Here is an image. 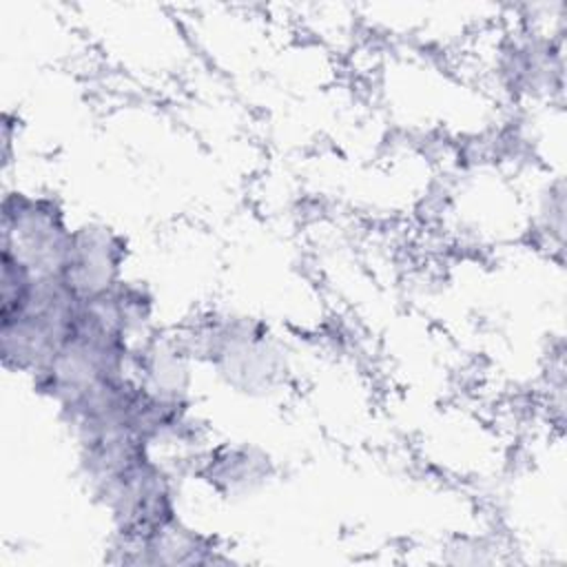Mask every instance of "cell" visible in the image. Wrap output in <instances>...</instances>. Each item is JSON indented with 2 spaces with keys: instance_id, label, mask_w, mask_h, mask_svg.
I'll return each instance as SVG.
<instances>
[{
  "instance_id": "4",
  "label": "cell",
  "mask_w": 567,
  "mask_h": 567,
  "mask_svg": "<svg viewBox=\"0 0 567 567\" xmlns=\"http://www.w3.org/2000/svg\"><path fill=\"white\" fill-rule=\"evenodd\" d=\"M204 481L228 494L252 492L270 476L268 456L248 445H224L202 458Z\"/></svg>"
},
{
  "instance_id": "3",
  "label": "cell",
  "mask_w": 567,
  "mask_h": 567,
  "mask_svg": "<svg viewBox=\"0 0 567 567\" xmlns=\"http://www.w3.org/2000/svg\"><path fill=\"white\" fill-rule=\"evenodd\" d=\"M128 239L104 221L75 224L58 275L80 297L91 299L126 277Z\"/></svg>"
},
{
  "instance_id": "2",
  "label": "cell",
  "mask_w": 567,
  "mask_h": 567,
  "mask_svg": "<svg viewBox=\"0 0 567 567\" xmlns=\"http://www.w3.org/2000/svg\"><path fill=\"white\" fill-rule=\"evenodd\" d=\"M73 226L55 195L7 188L0 204V252L24 259L38 272H58Z\"/></svg>"
},
{
  "instance_id": "1",
  "label": "cell",
  "mask_w": 567,
  "mask_h": 567,
  "mask_svg": "<svg viewBox=\"0 0 567 567\" xmlns=\"http://www.w3.org/2000/svg\"><path fill=\"white\" fill-rule=\"evenodd\" d=\"M197 363H206L241 392H268L286 372L284 350L268 326L246 315L204 321L186 334Z\"/></svg>"
}]
</instances>
